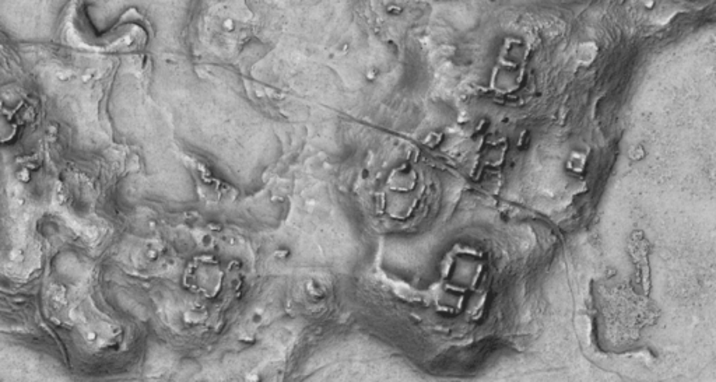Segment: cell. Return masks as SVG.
<instances>
[{
	"label": "cell",
	"instance_id": "7a4b0ae2",
	"mask_svg": "<svg viewBox=\"0 0 716 382\" xmlns=\"http://www.w3.org/2000/svg\"><path fill=\"white\" fill-rule=\"evenodd\" d=\"M585 164H587V155L580 153V151H574L570 158H568V162H567V168L571 171V172H582L584 168H585Z\"/></svg>",
	"mask_w": 716,
	"mask_h": 382
},
{
	"label": "cell",
	"instance_id": "6da1fadb",
	"mask_svg": "<svg viewBox=\"0 0 716 382\" xmlns=\"http://www.w3.org/2000/svg\"><path fill=\"white\" fill-rule=\"evenodd\" d=\"M526 52L519 39H507L498 63L491 74V87L497 92H511L522 83Z\"/></svg>",
	"mask_w": 716,
	"mask_h": 382
}]
</instances>
